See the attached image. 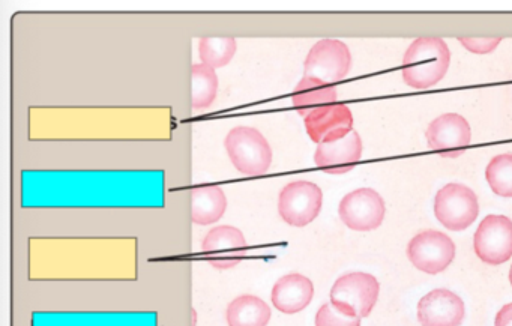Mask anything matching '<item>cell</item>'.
Instances as JSON below:
<instances>
[{
	"label": "cell",
	"instance_id": "obj_1",
	"mask_svg": "<svg viewBox=\"0 0 512 326\" xmlns=\"http://www.w3.org/2000/svg\"><path fill=\"white\" fill-rule=\"evenodd\" d=\"M451 52L442 38H418L410 44L403 61V80L410 88L425 91L445 77Z\"/></svg>",
	"mask_w": 512,
	"mask_h": 326
},
{
	"label": "cell",
	"instance_id": "obj_2",
	"mask_svg": "<svg viewBox=\"0 0 512 326\" xmlns=\"http://www.w3.org/2000/svg\"><path fill=\"white\" fill-rule=\"evenodd\" d=\"M224 148L233 166L242 175L260 176L271 167V145L256 128H233L224 139Z\"/></svg>",
	"mask_w": 512,
	"mask_h": 326
},
{
	"label": "cell",
	"instance_id": "obj_3",
	"mask_svg": "<svg viewBox=\"0 0 512 326\" xmlns=\"http://www.w3.org/2000/svg\"><path fill=\"white\" fill-rule=\"evenodd\" d=\"M379 281L365 272H350L335 281L331 302L350 316L367 317L379 299Z\"/></svg>",
	"mask_w": 512,
	"mask_h": 326
},
{
	"label": "cell",
	"instance_id": "obj_4",
	"mask_svg": "<svg viewBox=\"0 0 512 326\" xmlns=\"http://www.w3.org/2000/svg\"><path fill=\"white\" fill-rule=\"evenodd\" d=\"M322 205L323 193L319 185L310 181L290 182L278 197V214L289 226L305 227L319 217Z\"/></svg>",
	"mask_w": 512,
	"mask_h": 326
},
{
	"label": "cell",
	"instance_id": "obj_5",
	"mask_svg": "<svg viewBox=\"0 0 512 326\" xmlns=\"http://www.w3.org/2000/svg\"><path fill=\"white\" fill-rule=\"evenodd\" d=\"M352 55L349 47L338 40H322L311 47L304 62V77L334 86L349 74Z\"/></svg>",
	"mask_w": 512,
	"mask_h": 326
},
{
	"label": "cell",
	"instance_id": "obj_6",
	"mask_svg": "<svg viewBox=\"0 0 512 326\" xmlns=\"http://www.w3.org/2000/svg\"><path fill=\"white\" fill-rule=\"evenodd\" d=\"M434 214L446 229L466 230L479 214L478 197L463 184H448L434 200Z\"/></svg>",
	"mask_w": 512,
	"mask_h": 326
},
{
	"label": "cell",
	"instance_id": "obj_7",
	"mask_svg": "<svg viewBox=\"0 0 512 326\" xmlns=\"http://www.w3.org/2000/svg\"><path fill=\"white\" fill-rule=\"evenodd\" d=\"M476 256L491 266L508 262L512 256V221L505 215H487L473 236Z\"/></svg>",
	"mask_w": 512,
	"mask_h": 326
},
{
	"label": "cell",
	"instance_id": "obj_8",
	"mask_svg": "<svg viewBox=\"0 0 512 326\" xmlns=\"http://www.w3.org/2000/svg\"><path fill=\"white\" fill-rule=\"evenodd\" d=\"M407 256L419 271L431 275L439 274L454 260L455 244L445 233L425 230L409 242Z\"/></svg>",
	"mask_w": 512,
	"mask_h": 326
},
{
	"label": "cell",
	"instance_id": "obj_9",
	"mask_svg": "<svg viewBox=\"0 0 512 326\" xmlns=\"http://www.w3.org/2000/svg\"><path fill=\"white\" fill-rule=\"evenodd\" d=\"M341 221L356 232L377 229L385 218V202L377 191L359 188L346 194L338 206Z\"/></svg>",
	"mask_w": 512,
	"mask_h": 326
},
{
	"label": "cell",
	"instance_id": "obj_10",
	"mask_svg": "<svg viewBox=\"0 0 512 326\" xmlns=\"http://www.w3.org/2000/svg\"><path fill=\"white\" fill-rule=\"evenodd\" d=\"M247 248L244 233L233 226L214 227L209 230L202 244L203 256L220 271L235 268L241 263L247 254Z\"/></svg>",
	"mask_w": 512,
	"mask_h": 326
},
{
	"label": "cell",
	"instance_id": "obj_11",
	"mask_svg": "<svg viewBox=\"0 0 512 326\" xmlns=\"http://www.w3.org/2000/svg\"><path fill=\"white\" fill-rule=\"evenodd\" d=\"M428 145L443 158H457L466 152L472 139L469 122L457 113L439 116L431 122L427 134Z\"/></svg>",
	"mask_w": 512,
	"mask_h": 326
},
{
	"label": "cell",
	"instance_id": "obj_12",
	"mask_svg": "<svg viewBox=\"0 0 512 326\" xmlns=\"http://www.w3.org/2000/svg\"><path fill=\"white\" fill-rule=\"evenodd\" d=\"M308 137L317 145L337 142L353 131V116L343 103L329 104L304 118Z\"/></svg>",
	"mask_w": 512,
	"mask_h": 326
},
{
	"label": "cell",
	"instance_id": "obj_13",
	"mask_svg": "<svg viewBox=\"0 0 512 326\" xmlns=\"http://www.w3.org/2000/svg\"><path fill=\"white\" fill-rule=\"evenodd\" d=\"M418 319L422 326H460L464 320L463 299L451 290H433L419 301Z\"/></svg>",
	"mask_w": 512,
	"mask_h": 326
},
{
	"label": "cell",
	"instance_id": "obj_14",
	"mask_svg": "<svg viewBox=\"0 0 512 326\" xmlns=\"http://www.w3.org/2000/svg\"><path fill=\"white\" fill-rule=\"evenodd\" d=\"M362 142L356 131L347 134L344 139L317 146L314 163L329 175H343L355 169L361 161Z\"/></svg>",
	"mask_w": 512,
	"mask_h": 326
},
{
	"label": "cell",
	"instance_id": "obj_15",
	"mask_svg": "<svg viewBox=\"0 0 512 326\" xmlns=\"http://www.w3.org/2000/svg\"><path fill=\"white\" fill-rule=\"evenodd\" d=\"M314 284L305 275L292 272L284 275L272 287V305L284 314H296L313 301Z\"/></svg>",
	"mask_w": 512,
	"mask_h": 326
},
{
	"label": "cell",
	"instance_id": "obj_16",
	"mask_svg": "<svg viewBox=\"0 0 512 326\" xmlns=\"http://www.w3.org/2000/svg\"><path fill=\"white\" fill-rule=\"evenodd\" d=\"M227 209V197L220 185H200L191 190V221L200 226L217 223Z\"/></svg>",
	"mask_w": 512,
	"mask_h": 326
},
{
	"label": "cell",
	"instance_id": "obj_17",
	"mask_svg": "<svg viewBox=\"0 0 512 326\" xmlns=\"http://www.w3.org/2000/svg\"><path fill=\"white\" fill-rule=\"evenodd\" d=\"M292 98L296 112L302 118H307L310 113L316 112L317 109L337 103V91H335L334 86L326 85L320 80L304 77L293 91Z\"/></svg>",
	"mask_w": 512,
	"mask_h": 326
},
{
	"label": "cell",
	"instance_id": "obj_18",
	"mask_svg": "<svg viewBox=\"0 0 512 326\" xmlns=\"http://www.w3.org/2000/svg\"><path fill=\"white\" fill-rule=\"evenodd\" d=\"M271 316V307L256 295L238 296L226 311L229 326H268Z\"/></svg>",
	"mask_w": 512,
	"mask_h": 326
},
{
	"label": "cell",
	"instance_id": "obj_19",
	"mask_svg": "<svg viewBox=\"0 0 512 326\" xmlns=\"http://www.w3.org/2000/svg\"><path fill=\"white\" fill-rule=\"evenodd\" d=\"M218 92V76L214 68L196 64L191 68V106L194 110L209 109Z\"/></svg>",
	"mask_w": 512,
	"mask_h": 326
},
{
	"label": "cell",
	"instance_id": "obj_20",
	"mask_svg": "<svg viewBox=\"0 0 512 326\" xmlns=\"http://www.w3.org/2000/svg\"><path fill=\"white\" fill-rule=\"evenodd\" d=\"M238 43L232 37H205L199 41V56L202 64L211 68H223L232 62Z\"/></svg>",
	"mask_w": 512,
	"mask_h": 326
},
{
	"label": "cell",
	"instance_id": "obj_21",
	"mask_svg": "<svg viewBox=\"0 0 512 326\" xmlns=\"http://www.w3.org/2000/svg\"><path fill=\"white\" fill-rule=\"evenodd\" d=\"M485 178L494 194L512 197V154L494 157L485 170Z\"/></svg>",
	"mask_w": 512,
	"mask_h": 326
},
{
	"label": "cell",
	"instance_id": "obj_22",
	"mask_svg": "<svg viewBox=\"0 0 512 326\" xmlns=\"http://www.w3.org/2000/svg\"><path fill=\"white\" fill-rule=\"evenodd\" d=\"M316 326H361V317L350 316L328 302L317 311Z\"/></svg>",
	"mask_w": 512,
	"mask_h": 326
},
{
	"label": "cell",
	"instance_id": "obj_23",
	"mask_svg": "<svg viewBox=\"0 0 512 326\" xmlns=\"http://www.w3.org/2000/svg\"><path fill=\"white\" fill-rule=\"evenodd\" d=\"M458 41L469 52L476 53V55H487L496 50V47L502 43V38H458Z\"/></svg>",
	"mask_w": 512,
	"mask_h": 326
},
{
	"label": "cell",
	"instance_id": "obj_24",
	"mask_svg": "<svg viewBox=\"0 0 512 326\" xmlns=\"http://www.w3.org/2000/svg\"><path fill=\"white\" fill-rule=\"evenodd\" d=\"M494 326H512V302L500 308Z\"/></svg>",
	"mask_w": 512,
	"mask_h": 326
},
{
	"label": "cell",
	"instance_id": "obj_25",
	"mask_svg": "<svg viewBox=\"0 0 512 326\" xmlns=\"http://www.w3.org/2000/svg\"><path fill=\"white\" fill-rule=\"evenodd\" d=\"M509 281H511V286H512V266H511V269H509Z\"/></svg>",
	"mask_w": 512,
	"mask_h": 326
}]
</instances>
